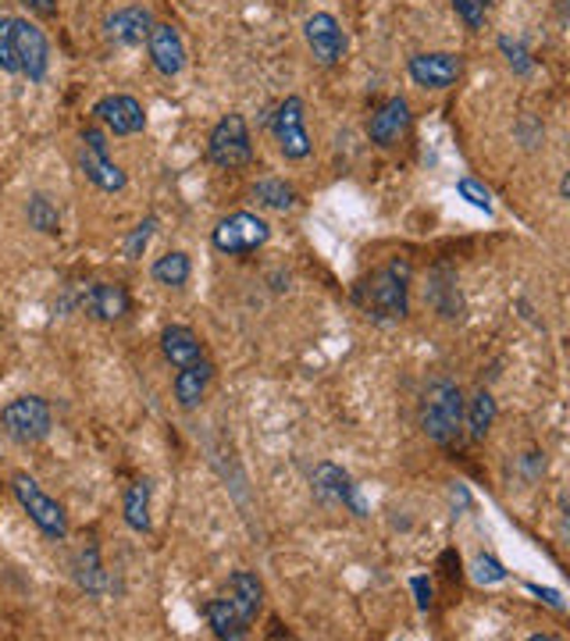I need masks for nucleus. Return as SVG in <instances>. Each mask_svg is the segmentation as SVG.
I'll use <instances>...</instances> for the list:
<instances>
[{"label": "nucleus", "instance_id": "obj_1", "mask_svg": "<svg viewBox=\"0 0 570 641\" xmlns=\"http://www.w3.org/2000/svg\"><path fill=\"white\" fill-rule=\"evenodd\" d=\"M357 300L364 303V311L374 317L396 320L407 317L410 311V264L407 261H388L385 268H379L371 279L357 289Z\"/></svg>", "mask_w": 570, "mask_h": 641}, {"label": "nucleus", "instance_id": "obj_2", "mask_svg": "<svg viewBox=\"0 0 570 641\" xmlns=\"http://www.w3.org/2000/svg\"><path fill=\"white\" fill-rule=\"evenodd\" d=\"M463 424V392L457 389V381L439 378L425 389L421 400V427L431 442L439 446H453Z\"/></svg>", "mask_w": 570, "mask_h": 641}, {"label": "nucleus", "instance_id": "obj_3", "mask_svg": "<svg viewBox=\"0 0 570 641\" xmlns=\"http://www.w3.org/2000/svg\"><path fill=\"white\" fill-rule=\"evenodd\" d=\"M207 157H211L215 167H224V172H235V167H246L253 161V140L243 115H224L211 129Z\"/></svg>", "mask_w": 570, "mask_h": 641}, {"label": "nucleus", "instance_id": "obj_4", "mask_svg": "<svg viewBox=\"0 0 570 641\" xmlns=\"http://www.w3.org/2000/svg\"><path fill=\"white\" fill-rule=\"evenodd\" d=\"M51 406L40 395H19L11 400L4 410H0V427L8 432V438L22 442V446H33V442L51 435Z\"/></svg>", "mask_w": 570, "mask_h": 641}, {"label": "nucleus", "instance_id": "obj_5", "mask_svg": "<svg viewBox=\"0 0 570 641\" xmlns=\"http://www.w3.org/2000/svg\"><path fill=\"white\" fill-rule=\"evenodd\" d=\"M11 492H14V499L22 502V510L29 513V521H33L47 539H65L68 534V517H65V510L57 507V502L43 492V488L29 478V475H14L11 478Z\"/></svg>", "mask_w": 570, "mask_h": 641}, {"label": "nucleus", "instance_id": "obj_6", "mask_svg": "<svg viewBox=\"0 0 570 641\" xmlns=\"http://www.w3.org/2000/svg\"><path fill=\"white\" fill-rule=\"evenodd\" d=\"M267 239H272V225H267L264 218H257V214H250V210L229 214L224 221H218L215 236H211L215 250L229 253V257L261 250Z\"/></svg>", "mask_w": 570, "mask_h": 641}, {"label": "nucleus", "instance_id": "obj_7", "mask_svg": "<svg viewBox=\"0 0 570 641\" xmlns=\"http://www.w3.org/2000/svg\"><path fill=\"white\" fill-rule=\"evenodd\" d=\"M79 167H83V175L94 182L97 189H103V193H122L125 189V172L111 161L108 140H103L100 129H86L83 132Z\"/></svg>", "mask_w": 570, "mask_h": 641}, {"label": "nucleus", "instance_id": "obj_8", "mask_svg": "<svg viewBox=\"0 0 570 641\" xmlns=\"http://www.w3.org/2000/svg\"><path fill=\"white\" fill-rule=\"evenodd\" d=\"M272 132H275V143L282 150V157L289 161H304L310 157V135L304 126V100L299 97H285L278 104V111L272 118Z\"/></svg>", "mask_w": 570, "mask_h": 641}, {"label": "nucleus", "instance_id": "obj_9", "mask_svg": "<svg viewBox=\"0 0 570 641\" xmlns=\"http://www.w3.org/2000/svg\"><path fill=\"white\" fill-rule=\"evenodd\" d=\"M14 47H19V75L29 83H43L51 68V43L43 29L29 19H14Z\"/></svg>", "mask_w": 570, "mask_h": 641}, {"label": "nucleus", "instance_id": "obj_10", "mask_svg": "<svg viewBox=\"0 0 570 641\" xmlns=\"http://www.w3.org/2000/svg\"><path fill=\"white\" fill-rule=\"evenodd\" d=\"M304 40H307L314 61L325 65V68L339 65L342 54H347V36H342V25L336 22V14H328V11L310 14V19L304 22Z\"/></svg>", "mask_w": 570, "mask_h": 641}, {"label": "nucleus", "instance_id": "obj_11", "mask_svg": "<svg viewBox=\"0 0 570 641\" xmlns=\"http://www.w3.org/2000/svg\"><path fill=\"white\" fill-rule=\"evenodd\" d=\"M314 496H318L321 502H328V507H350L357 517H368V507L364 499H360L357 485L350 481V475L336 464H318V470H314Z\"/></svg>", "mask_w": 570, "mask_h": 641}, {"label": "nucleus", "instance_id": "obj_12", "mask_svg": "<svg viewBox=\"0 0 570 641\" xmlns=\"http://www.w3.org/2000/svg\"><path fill=\"white\" fill-rule=\"evenodd\" d=\"M407 72L421 89H449V86H457L463 61H460V54H446V51L414 54L407 61Z\"/></svg>", "mask_w": 570, "mask_h": 641}, {"label": "nucleus", "instance_id": "obj_13", "mask_svg": "<svg viewBox=\"0 0 570 641\" xmlns=\"http://www.w3.org/2000/svg\"><path fill=\"white\" fill-rule=\"evenodd\" d=\"M94 115L100 118L103 129H111L114 135H136L146 129V115H143V104L136 97H125V94H111V97H100Z\"/></svg>", "mask_w": 570, "mask_h": 641}, {"label": "nucleus", "instance_id": "obj_14", "mask_svg": "<svg viewBox=\"0 0 570 641\" xmlns=\"http://www.w3.org/2000/svg\"><path fill=\"white\" fill-rule=\"evenodd\" d=\"M410 129V104L403 97H388L368 121V135L374 146H396Z\"/></svg>", "mask_w": 570, "mask_h": 641}, {"label": "nucleus", "instance_id": "obj_15", "mask_svg": "<svg viewBox=\"0 0 570 641\" xmlns=\"http://www.w3.org/2000/svg\"><path fill=\"white\" fill-rule=\"evenodd\" d=\"M146 51H150V61H154V68L161 75H178L186 68V43H183V36H178V29L168 22L150 25Z\"/></svg>", "mask_w": 570, "mask_h": 641}, {"label": "nucleus", "instance_id": "obj_16", "mask_svg": "<svg viewBox=\"0 0 570 641\" xmlns=\"http://www.w3.org/2000/svg\"><path fill=\"white\" fill-rule=\"evenodd\" d=\"M150 25H154V14L140 4H132V8L111 11L108 22H103V33H108V40L122 43V47H136V43L150 36Z\"/></svg>", "mask_w": 570, "mask_h": 641}, {"label": "nucleus", "instance_id": "obj_17", "mask_svg": "<svg viewBox=\"0 0 570 641\" xmlns=\"http://www.w3.org/2000/svg\"><path fill=\"white\" fill-rule=\"evenodd\" d=\"M161 349H164V360H168L172 368H189V363L204 360V346H200V339H197V332L186 328V325L164 328V335H161Z\"/></svg>", "mask_w": 570, "mask_h": 641}, {"label": "nucleus", "instance_id": "obj_18", "mask_svg": "<svg viewBox=\"0 0 570 641\" xmlns=\"http://www.w3.org/2000/svg\"><path fill=\"white\" fill-rule=\"evenodd\" d=\"M129 289L118 285V282H97L94 289H89V300L86 307L89 314H94L97 320H122L129 314Z\"/></svg>", "mask_w": 570, "mask_h": 641}, {"label": "nucleus", "instance_id": "obj_19", "mask_svg": "<svg viewBox=\"0 0 570 641\" xmlns=\"http://www.w3.org/2000/svg\"><path fill=\"white\" fill-rule=\"evenodd\" d=\"M211 363L207 360H197L189 363V368H178V378H175V400L183 410H197L204 392H207V381H211Z\"/></svg>", "mask_w": 570, "mask_h": 641}, {"label": "nucleus", "instance_id": "obj_20", "mask_svg": "<svg viewBox=\"0 0 570 641\" xmlns=\"http://www.w3.org/2000/svg\"><path fill=\"white\" fill-rule=\"evenodd\" d=\"M229 602L239 609V617H243L246 623L261 613V602H264V588L257 582V574L250 571H235L229 577Z\"/></svg>", "mask_w": 570, "mask_h": 641}, {"label": "nucleus", "instance_id": "obj_21", "mask_svg": "<svg viewBox=\"0 0 570 641\" xmlns=\"http://www.w3.org/2000/svg\"><path fill=\"white\" fill-rule=\"evenodd\" d=\"M207 623H211V631L218 638H229V641L246 638V628H250V623L239 617V609L229 599H211V602H207Z\"/></svg>", "mask_w": 570, "mask_h": 641}, {"label": "nucleus", "instance_id": "obj_22", "mask_svg": "<svg viewBox=\"0 0 570 641\" xmlns=\"http://www.w3.org/2000/svg\"><path fill=\"white\" fill-rule=\"evenodd\" d=\"M75 582H79L83 591H89V595H103V588H108V574H103V567H100L97 545H86L79 559H75Z\"/></svg>", "mask_w": 570, "mask_h": 641}, {"label": "nucleus", "instance_id": "obj_23", "mask_svg": "<svg viewBox=\"0 0 570 641\" xmlns=\"http://www.w3.org/2000/svg\"><path fill=\"white\" fill-rule=\"evenodd\" d=\"M122 513H125V524L132 531H140V534L150 531V481L129 485L125 502H122Z\"/></svg>", "mask_w": 570, "mask_h": 641}, {"label": "nucleus", "instance_id": "obj_24", "mask_svg": "<svg viewBox=\"0 0 570 641\" xmlns=\"http://www.w3.org/2000/svg\"><path fill=\"white\" fill-rule=\"evenodd\" d=\"M253 200L272 207V210H293L296 207V189L282 178H261L253 186Z\"/></svg>", "mask_w": 570, "mask_h": 641}, {"label": "nucleus", "instance_id": "obj_25", "mask_svg": "<svg viewBox=\"0 0 570 641\" xmlns=\"http://www.w3.org/2000/svg\"><path fill=\"white\" fill-rule=\"evenodd\" d=\"M468 427H471V438H485L492 432V424H496V400L482 389V392H474V400L468 406Z\"/></svg>", "mask_w": 570, "mask_h": 641}, {"label": "nucleus", "instance_id": "obj_26", "mask_svg": "<svg viewBox=\"0 0 570 641\" xmlns=\"http://www.w3.org/2000/svg\"><path fill=\"white\" fill-rule=\"evenodd\" d=\"M189 257L186 253H164L161 261L154 264V282L157 285H168V289H178V285H186L189 282Z\"/></svg>", "mask_w": 570, "mask_h": 641}, {"label": "nucleus", "instance_id": "obj_27", "mask_svg": "<svg viewBox=\"0 0 570 641\" xmlns=\"http://www.w3.org/2000/svg\"><path fill=\"white\" fill-rule=\"evenodd\" d=\"M25 218H29V228H36V232H43V236H57V225H62L47 196H33L25 207Z\"/></svg>", "mask_w": 570, "mask_h": 641}, {"label": "nucleus", "instance_id": "obj_28", "mask_svg": "<svg viewBox=\"0 0 570 641\" xmlns=\"http://www.w3.org/2000/svg\"><path fill=\"white\" fill-rule=\"evenodd\" d=\"M0 72L19 75V47H14V14L0 19Z\"/></svg>", "mask_w": 570, "mask_h": 641}, {"label": "nucleus", "instance_id": "obj_29", "mask_svg": "<svg viewBox=\"0 0 570 641\" xmlns=\"http://www.w3.org/2000/svg\"><path fill=\"white\" fill-rule=\"evenodd\" d=\"M500 51H503V57H506V65L514 68L517 75H531V72H535V61H531L528 47H524L520 40L500 36Z\"/></svg>", "mask_w": 570, "mask_h": 641}, {"label": "nucleus", "instance_id": "obj_30", "mask_svg": "<svg viewBox=\"0 0 570 641\" xmlns=\"http://www.w3.org/2000/svg\"><path fill=\"white\" fill-rule=\"evenodd\" d=\"M457 193H460L463 200H468L471 207L492 214V193L482 186V182H474V178H460V182H457Z\"/></svg>", "mask_w": 570, "mask_h": 641}, {"label": "nucleus", "instance_id": "obj_31", "mask_svg": "<svg viewBox=\"0 0 570 641\" xmlns=\"http://www.w3.org/2000/svg\"><path fill=\"white\" fill-rule=\"evenodd\" d=\"M453 8L463 22H468V29H485V11H489V0H453Z\"/></svg>", "mask_w": 570, "mask_h": 641}, {"label": "nucleus", "instance_id": "obj_32", "mask_svg": "<svg viewBox=\"0 0 570 641\" xmlns=\"http://www.w3.org/2000/svg\"><path fill=\"white\" fill-rule=\"evenodd\" d=\"M474 582L500 585V582H506V567H503L500 559H492V556H478V563H474Z\"/></svg>", "mask_w": 570, "mask_h": 641}, {"label": "nucleus", "instance_id": "obj_33", "mask_svg": "<svg viewBox=\"0 0 570 641\" xmlns=\"http://www.w3.org/2000/svg\"><path fill=\"white\" fill-rule=\"evenodd\" d=\"M154 228H157V221H154V218H146L143 225H136V232H132V236L125 239V257H129V261H136V257H143L150 236H154Z\"/></svg>", "mask_w": 570, "mask_h": 641}, {"label": "nucleus", "instance_id": "obj_34", "mask_svg": "<svg viewBox=\"0 0 570 641\" xmlns=\"http://www.w3.org/2000/svg\"><path fill=\"white\" fill-rule=\"evenodd\" d=\"M19 4H25L33 14H40V19H54L57 14V0H19Z\"/></svg>", "mask_w": 570, "mask_h": 641}, {"label": "nucleus", "instance_id": "obj_35", "mask_svg": "<svg viewBox=\"0 0 570 641\" xmlns=\"http://www.w3.org/2000/svg\"><path fill=\"white\" fill-rule=\"evenodd\" d=\"M410 588H414V595H417V606L428 609V606H431V585L425 582V577H414Z\"/></svg>", "mask_w": 570, "mask_h": 641}, {"label": "nucleus", "instance_id": "obj_36", "mask_svg": "<svg viewBox=\"0 0 570 641\" xmlns=\"http://www.w3.org/2000/svg\"><path fill=\"white\" fill-rule=\"evenodd\" d=\"M528 591H535L538 599L549 602L552 609H563V595H560V591H552V588H538V585H528Z\"/></svg>", "mask_w": 570, "mask_h": 641}, {"label": "nucleus", "instance_id": "obj_37", "mask_svg": "<svg viewBox=\"0 0 570 641\" xmlns=\"http://www.w3.org/2000/svg\"><path fill=\"white\" fill-rule=\"evenodd\" d=\"M489 4H492V0H489Z\"/></svg>", "mask_w": 570, "mask_h": 641}]
</instances>
